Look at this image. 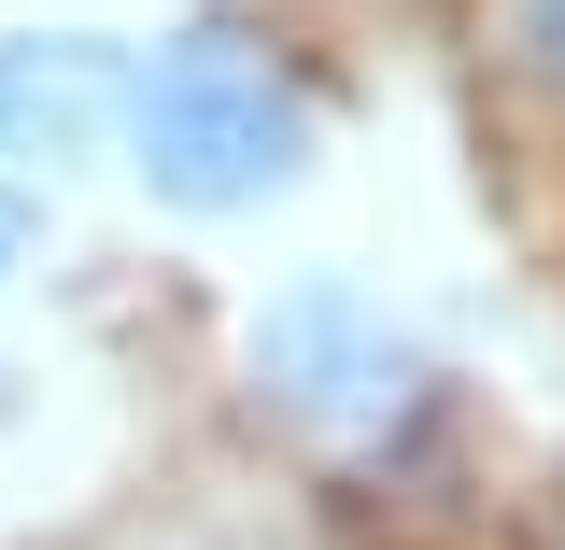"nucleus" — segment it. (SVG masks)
<instances>
[{"label": "nucleus", "instance_id": "1", "mask_svg": "<svg viewBox=\"0 0 565 550\" xmlns=\"http://www.w3.org/2000/svg\"><path fill=\"white\" fill-rule=\"evenodd\" d=\"M128 184L156 212H184V226H226V212H269L311 184V155H326V114H311V85L282 57L269 29H241V14H184L128 85Z\"/></svg>", "mask_w": 565, "mask_h": 550}, {"label": "nucleus", "instance_id": "2", "mask_svg": "<svg viewBox=\"0 0 565 550\" xmlns=\"http://www.w3.org/2000/svg\"><path fill=\"white\" fill-rule=\"evenodd\" d=\"M241 381L282 438H326V452H396L424 410H438V367L396 339V311L353 269H297L241 325Z\"/></svg>", "mask_w": 565, "mask_h": 550}, {"label": "nucleus", "instance_id": "3", "mask_svg": "<svg viewBox=\"0 0 565 550\" xmlns=\"http://www.w3.org/2000/svg\"><path fill=\"white\" fill-rule=\"evenodd\" d=\"M128 85H141L128 29H0V170L57 198L71 170L128 141Z\"/></svg>", "mask_w": 565, "mask_h": 550}, {"label": "nucleus", "instance_id": "4", "mask_svg": "<svg viewBox=\"0 0 565 550\" xmlns=\"http://www.w3.org/2000/svg\"><path fill=\"white\" fill-rule=\"evenodd\" d=\"M481 71L509 99L565 114V0H481Z\"/></svg>", "mask_w": 565, "mask_h": 550}, {"label": "nucleus", "instance_id": "5", "mask_svg": "<svg viewBox=\"0 0 565 550\" xmlns=\"http://www.w3.org/2000/svg\"><path fill=\"white\" fill-rule=\"evenodd\" d=\"M43 269V184H14L0 170V311H14V282Z\"/></svg>", "mask_w": 565, "mask_h": 550}, {"label": "nucleus", "instance_id": "6", "mask_svg": "<svg viewBox=\"0 0 565 550\" xmlns=\"http://www.w3.org/2000/svg\"><path fill=\"white\" fill-rule=\"evenodd\" d=\"M199 550H269V537H199Z\"/></svg>", "mask_w": 565, "mask_h": 550}]
</instances>
